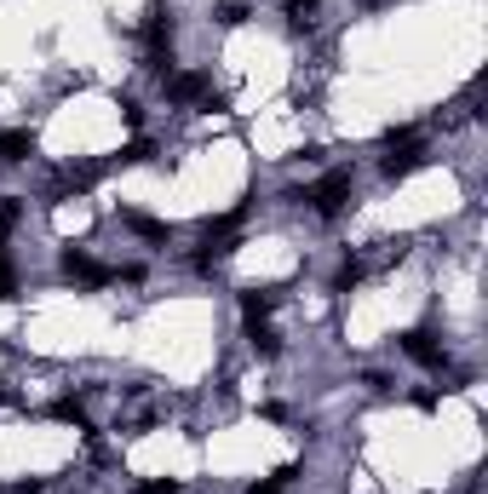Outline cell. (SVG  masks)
Returning a JSON list of instances; mask_svg holds the SVG:
<instances>
[{
  "label": "cell",
  "instance_id": "9c48e42d",
  "mask_svg": "<svg viewBox=\"0 0 488 494\" xmlns=\"http://www.w3.org/2000/svg\"><path fill=\"white\" fill-rule=\"evenodd\" d=\"M46 414H52V420H64V425H75V431H92V420H87V403H81V397H58V403L46 408Z\"/></svg>",
  "mask_w": 488,
  "mask_h": 494
},
{
  "label": "cell",
  "instance_id": "9a60e30c",
  "mask_svg": "<svg viewBox=\"0 0 488 494\" xmlns=\"http://www.w3.org/2000/svg\"><path fill=\"white\" fill-rule=\"evenodd\" d=\"M213 18L225 23V29H235V23H247V6H242V0H225V6H218Z\"/></svg>",
  "mask_w": 488,
  "mask_h": 494
},
{
  "label": "cell",
  "instance_id": "8992f818",
  "mask_svg": "<svg viewBox=\"0 0 488 494\" xmlns=\"http://www.w3.org/2000/svg\"><path fill=\"white\" fill-rule=\"evenodd\" d=\"M425 161H431V150H425V144H402V150H391V156H385V178H408V173H419Z\"/></svg>",
  "mask_w": 488,
  "mask_h": 494
},
{
  "label": "cell",
  "instance_id": "5b68a950",
  "mask_svg": "<svg viewBox=\"0 0 488 494\" xmlns=\"http://www.w3.org/2000/svg\"><path fill=\"white\" fill-rule=\"evenodd\" d=\"M213 92V81L201 69H184V75H167V98L172 104H196V98H207Z\"/></svg>",
  "mask_w": 488,
  "mask_h": 494
},
{
  "label": "cell",
  "instance_id": "d6986e66",
  "mask_svg": "<svg viewBox=\"0 0 488 494\" xmlns=\"http://www.w3.org/2000/svg\"><path fill=\"white\" fill-rule=\"evenodd\" d=\"M247 494H281V483H276V477H264V483H253Z\"/></svg>",
  "mask_w": 488,
  "mask_h": 494
},
{
  "label": "cell",
  "instance_id": "7a4b0ae2",
  "mask_svg": "<svg viewBox=\"0 0 488 494\" xmlns=\"http://www.w3.org/2000/svg\"><path fill=\"white\" fill-rule=\"evenodd\" d=\"M310 207H317V219H339L345 213V202H351V167H334V173H327L317 190L305 196Z\"/></svg>",
  "mask_w": 488,
  "mask_h": 494
},
{
  "label": "cell",
  "instance_id": "ac0fdd59",
  "mask_svg": "<svg viewBox=\"0 0 488 494\" xmlns=\"http://www.w3.org/2000/svg\"><path fill=\"white\" fill-rule=\"evenodd\" d=\"M133 494H179V483H172V477H161V483H138Z\"/></svg>",
  "mask_w": 488,
  "mask_h": 494
},
{
  "label": "cell",
  "instance_id": "30bf717a",
  "mask_svg": "<svg viewBox=\"0 0 488 494\" xmlns=\"http://www.w3.org/2000/svg\"><path fill=\"white\" fill-rule=\"evenodd\" d=\"M109 173V161H81V167H64V190H92Z\"/></svg>",
  "mask_w": 488,
  "mask_h": 494
},
{
  "label": "cell",
  "instance_id": "ba28073f",
  "mask_svg": "<svg viewBox=\"0 0 488 494\" xmlns=\"http://www.w3.org/2000/svg\"><path fill=\"white\" fill-rule=\"evenodd\" d=\"M121 224H127L133 236H144V242H167L172 236L167 219H150V213H138V207H121Z\"/></svg>",
  "mask_w": 488,
  "mask_h": 494
},
{
  "label": "cell",
  "instance_id": "6da1fadb",
  "mask_svg": "<svg viewBox=\"0 0 488 494\" xmlns=\"http://www.w3.org/2000/svg\"><path fill=\"white\" fill-rule=\"evenodd\" d=\"M138 35H144V58H150V69L155 75H172V64H167V52H172V6H155L144 12V23H138Z\"/></svg>",
  "mask_w": 488,
  "mask_h": 494
},
{
  "label": "cell",
  "instance_id": "7c38bea8",
  "mask_svg": "<svg viewBox=\"0 0 488 494\" xmlns=\"http://www.w3.org/2000/svg\"><path fill=\"white\" fill-rule=\"evenodd\" d=\"M115 161H121V167H144V161H155V144H150V138H138V144H127Z\"/></svg>",
  "mask_w": 488,
  "mask_h": 494
},
{
  "label": "cell",
  "instance_id": "5bb4252c",
  "mask_svg": "<svg viewBox=\"0 0 488 494\" xmlns=\"http://www.w3.org/2000/svg\"><path fill=\"white\" fill-rule=\"evenodd\" d=\"M362 282V265H356V259H345V265H339V276H334V293H351Z\"/></svg>",
  "mask_w": 488,
  "mask_h": 494
},
{
  "label": "cell",
  "instance_id": "3957f363",
  "mask_svg": "<svg viewBox=\"0 0 488 494\" xmlns=\"http://www.w3.org/2000/svg\"><path fill=\"white\" fill-rule=\"evenodd\" d=\"M64 276H69V282H81V288H104V282H115V270L98 265L92 253H75V247L64 253Z\"/></svg>",
  "mask_w": 488,
  "mask_h": 494
},
{
  "label": "cell",
  "instance_id": "52a82bcc",
  "mask_svg": "<svg viewBox=\"0 0 488 494\" xmlns=\"http://www.w3.org/2000/svg\"><path fill=\"white\" fill-rule=\"evenodd\" d=\"M29 156H35V138H29L23 127H0V161L18 167V161H29Z\"/></svg>",
  "mask_w": 488,
  "mask_h": 494
},
{
  "label": "cell",
  "instance_id": "e0dca14e",
  "mask_svg": "<svg viewBox=\"0 0 488 494\" xmlns=\"http://www.w3.org/2000/svg\"><path fill=\"white\" fill-rule=\"evenodd\" d=\"M12 293H18V276H12V265L0 259V299H12Z\"/></svg>",
  "mask_w": 488,
  "mask_h": 494
},
{
  "label": "cell",
  "instance_id": "277c9868",
  "mask_svg": "<svg viewBox=\"0 0 488 494\" xmlns=\"http://www.w3.org/2000/svg\"><path fill=\"white\" fill-rule=\"evenodd\" d=\"M402 351H408L419 368H443V345H437L431 328H408V334H402Z\"/></svg>",
  "mask_w": 488,
  "mask_h": 494
},
{
  "label": "cell",
  "instance_id": "2e32d148",
  "mask_svg": "<svg viewBox=\"0 0 488 494\" xmlns=\"http://www.w3.org/2000/svg\"><path fill=\"white\" fill-rule=\"evenodd\" d=\"M18 219H23L18 202H0V236H6V230H18Z\"/></svg>",
  "mask_w": 488,
  "mask_h": 494
},
{
  "label": "cell",
  "instance_id": "8fae6325",
  "mask_svg": "<svg viewBox=\"0 0 488 494\" xmlns=\"http://www.w3.org/2000/svg\"><path fill=\"white\" fill-rule=\"evenodd\" d=\"M271 305H276V288H247L242 293V316L247 322H264V316H271Z\"/></svg>",
  "mask_w": 488,
  "mask_h": 494
},
{
  "label": "cell",
  "instance_id": "4fadbf2b",
  "mask_svg": "<svg viewBox=\"0 0 488 494\" xmlns=\"http://www.w3.org/2000/svg\"><path fill=\"white\" fill-rule=\"evenodd\" d=\"M317 6H322V0H288V23H293V29H305L310 18H317Z\"/></svg>",
  "mask_w": 488,
  "mask_h": 494
}]
</instances>
